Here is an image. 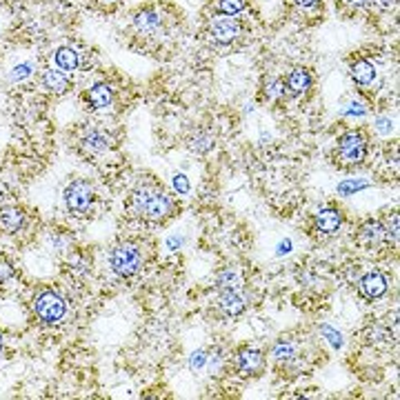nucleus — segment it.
Returning <instances> with one entry per match:
<instances>
[{"instance_id": "nucleus-31", "label": "nucleus", "mask_w": 400, "mask_h": 400, "mask_svg": "<svg viewBox=\"0 0 400 400\" xmlns=\"http://www.w3.org/2000/svg\"><path fill=\"white\" fill-rule=\"evenodd\" d=\"M316 3L318 0H291V5H296L298 9H312V7H316Z\"/></svg>"}, {"instance_id": "nucleus-21", "label": "nucleus", "mask_w": 400, "mask_h": 400, "mask_svg": "<svg viewBox=\"0 0 400 400\" xmlns=\"http://www.w3.org/2000/svg\"><path fill=\"white\" fill-rule=\"evenodd\" d=\"M218 287L221 289H240L243 287V276L234 267H227L218 273Z\"/></svg>"}, {"instance_id": "nucleus-4", "label": "nucleus", "mask_w": 400, "mask_h": 400, "mask_svg": "<svg viewBox=\"0 0 400 400\" xmlns=\"http://www.w3.org/2000/svg\"><path fill=\"white\" fill-rule=\"evenodd\" d=\"M33 312H36V316L40 318V323L58 325L67 314V303L61 294L45 289L36 296V301H33Z\"/></svg>"}, {"instance_id": "nucleus-20", "label": "nucleus", "mask_w": 400, "mask_h": 400, "mask_svg": "<svg viewBox=\"0 0 400 400\" xmlns=\"http://www.w3.org/2000/svg\"><path fill=\"white\" fill-rule=\"evenodd\" d=\"M78 54L72 47H61L56 51V67L65 74H74L78 70Z\"/></svg>"}, {"instance_id": "nucleus-34", "label": "nucleus", "mask_w": 400, "mask_h": 400, "mask_svg": "<svg viewBox=\"0 0 400 400\" xmlns=\"http://www.w3.org/2000/svg\"><path fill=\"white\" fill-rule=\"evenodd\" d=\"M345 3L353 9H362V7H367L369 5V0H345Z\"/></svg>"}, {"instance_id": "nucleus-37", "label": "nucleus", "mask_w": 400, "mask_h": 400, "mask_svg": "<svg viewBox=\"0 0 400 400\" xmlns=\"http://www.w3.org/2000/svg\"><path fill=\"white\" fill-rule=\"evenodd\" d=\"M3 198H7V191H5L3 185H0V200H3Z\"/></svg>"}, {"instance_id": "nucleus-26", "label": "nucleus", "mask_w": 400, "mask_h": 400, "mask_svg": "<svg viewBox=\"0 0 400 400\" xmlns=\"http://www.w3.org/2000/svg\"><path fill=\"white\" fill-rule=\"evenodd\" d=\"M367 187H369V182H365V180H345L338 185V193H342V196H351L353 191H360Z\"/></svg>"}, {"instance_id": "nucleus-14", "label": "nucleus", "mask_w": 400, "mask_h": 400, "mask_svg": "<svg viewBox=\"0 0 400 400\" xmlns=\"http://www.w3.org/2000/svg\"><path fill=\"white\" fill-rule=\"evenodd\" d=\"M87 102L91 105V109H107L113 102V89L107 83H96L87 91Z\"/></svg>"}, {"instance_id": "nucleus-3", "label": "nucleus", "mask_w": 400, "mask_h": 400, "mask_svg": "<svg viewBox=\"0 0 400 400\" xmlns=\"http://www.w3.org/2000/svg\"><path fill=\"white\" fill-rule=\"evenodd\" d=\"M367 156V141L360 131H347L338 138L336 145V158L342 167L360 165Z\"/></svg>"}, {"instance_id": "nucleus-24", "label": "nucleus", "mask_w": 400, "mask_h": 400, "mask_svg": "<svg viewBox=\"0 0 400 400\" xmlns=\"http://www.w3.org/2000/svg\"><path fill=\"white\" fill-rule=\"evenodd\" d=\"M285 96H287V89H285V80L273 78V80H269V83L265 85V98H267V100L278 102V100H282Z\"/></svg>"}, {"instance_id": "nucleus-28", "label": "nucleus", "mask_w": 400, "mask_h": 400, "mask_svg": "<svg viewBox=\"0 0 400 400\" xmlns=\"http://www.w3.org/2000/svg\"><path fill=\"white\" fill-rule=\"evenodd\" d=\"M174 189L180 193V196L189 193V180H187L185 174H176V176H174Z\"/></svg>"}, {"instance_id": "nucleus-35", "label": "nucleus", "mask_w": 400, "mask_h": 400, "mask_svg": "<svg viewBox=\"0 0 400 400\" xmlns=\"http://www.w3.org/2000/svg\"><path fill=\"white\" fill-rule=\"evenodd\" d=\"M287 251H291V243L289 240H285V243L278 245V254H287Z\"/></svg>"}, {"instance_id": "nucleus-38", "label": "nucleus", "mask_w": 400, "mask_h": 400, "mask_svg": "<svg viewBox=\"0 0 400 400\" xmlns=\"http://www.w3.org/2000/svg\"><path fill=\"white\" fill-rule=\"evenodd\" d=\"M0 351H3V334H0Z\"/></svg>"}, {"instance_id": "nucleus-15", "label": "nucleus", "mask_w": 400, "mask_h": 400, "mask_svg": "<svg viewBox=\"0 0 400 400\" xmlns=\"http://www.w3.org/2000/svg\"><path fill=\"white\" fill-rule=\"evenodd\" d=\"M25 227V211L20 207H3L0 209V230L7 234H18Z\"/></svg>"}, {"instance_id": "nucleus-32", "label": "nucleus", "mask_w": 400, "mask_h": 400, "mask_svg": "<svg viewBox=\"0 0 400 400\" xmlns=\"http://www.w3.org/2000/svg\"><path fill=\"white\" fill-rule=\"evenodd\" d=\"M207 360V356H205V351H198V353H193V358H191V367L196 369V367H200V365Z\"/></svg>"}, {"instance_id": "nucleus-27", "label": "nucleus", "mask_w": 400, "mask_h": 400, "mask_svg": "<svg viewBox=\"0 0 400 400\" xmlns=\"http://www.w3.org/2000/svg\"><path fill=\"white\" fill-rule=\"evenodd\" d=\"M320 331H323V336H327V340L331 342V347H336V349L342 347V342H345V340H342L340 331H336L334 327H329V325H323V327H320Z\"/></svg>"}, {"instance_id": "nucleus-19", "label": "nucleus", "mask_w": 400, "mask_h": 400, "mask_svg": "<svg viewBox=\"0 0 400 400\" xmlns=\"http://www.w3.org/2000/svg\"><path fill=\"white\" fill-rule=\"evenodd\" d=\"M271 356L276 362L287 365V362H291L296 356H298V345H296L291 338H278L276 345H273Z\"/></svg>"}, {"instance_id": "nucleus-18", "label": "nucleus", "mask_w": 400, "mask_h": 400, "mask_svg": "<svg viewBox=\"0 0 400 400\" xmlns=\"http://www.w3.org/2000/svg\"><path fill=\"white\" fill-rule=\"evenodd\" d=\"M349 74L353 78V83H358L362 87H367L371 85L374 80H376V67L369 63V61H353L351 67H349Z\"/></svg>"}, {"instance_id": "nucleus-30", "label": "nucleus", "mask_w": 400, "mask_h": 400, "mask_svg": "<svg viewBox=\"0 0 400 400\" xmlns=\"http://www.w3.org/2000/svg\"><path fill=\"white\" fill-rule=\"evenodd\" d=\"M11 276H14V267H11L7 260H0V285L7 282Z\"/></svg>"}, {"instance_id": "nucleus-9", "label": "nucleus", "mask_w": 400, "mask_h": 400, "mask_svg": "<svg viewBox=\"0 0 400 400\" xmlns=\"http://www.w3.org/2000/svg\"><path fill=\"white\" fill-rule=\"evenodd\" d=\"M265 367V353L254 347H243L236 353V369L243 376H256Z\"/></svg>"}, {"instance_id": "nucleus-23", "label": "nucleus", "mask_w": 400, "mask_h": 400, "mask_svg": "<svg viewBox=\"0 0 400 400\" xmlns=\"http://www.w3.org/2000/svg\"><path fill=\"white\" fill-rule=\"evenodd\" d=\"M247 7V0H216V9L225 16H238Z\"/></svg>"}, {"instance_id": "nucleus-5", "label": "nucleus", "mask_w": 400, "mask_h": 400, "mask_svg": "<svg viewBox=\"0 0 400 400\" xmlns=\"http://www.w3.org/2000/svg\"><path fill=\"white\" fill-rule=\"evenodd\" d=\"M94 187L89 185L87 180H72L70 185L65 189V205L67 209L72 214H78L83 216L91 209V205H94Z\"/></svg>"}, {"instance_id": "nucleus-8", "label": "nucleus", "mask_w": 400, "mask_h": 400, "mask_svg": "<svg viewBox=\"0 0 400 400\" xmlns=\"http://www.w3.org/2000/svg\"><path fill=\"white\" fill-rule=\"evenodd\" d=\"M387 287H390V282H387V276L378 269H371L367 271L365 276H360L358 280V289L360 294L365 296L367 301H378L387 294Z\"/></svg>"}, {"instance_id": "nucleus-36", "label": "nucleus", "mask_w": 400, "mask_h": 400, "mask_svg": "<svg viewBox=\"0 0 400 400\" xmlns=\"http://www.w3.org/2000/svg\"><path fill=\"white\" fill-rule=\"evenodd\" d=\"M176 245L180 247V238H171V240H169V249L176 251Z\"/></svg>"}, {"instance_id": "nucleus-29", "label": "nucleus", "mask_w": 400, "mask_h": 400, "mask_svg": "<svg viewBox=\"0 0 400 400\" xmlns=\"http://www.w3.org/2000/svg\"><path fill=\"white\" fill-rule=\"evenodd\" d=\"M385 234L390 236L394 243L398 240V214H394L392 218H387V225H385Z\"/></svg>"}, {"instance_id": "nucleus-11", "label": "nucleus", "mask_w": 400, "mask_h": 400, "mask_svg": "<svg viewBox=\"0 0 400 400\" xmlns=\"http://www.w3.org/2000/svg\"><path fill=\"white\" fill-rule=\"evenodd\" d=\"M342 221H345V216L338 207H325L316 214V230L325 236H331L342 227Z\"/></svg>"}, {"instance_id": "nucleus-22", "label": "nucleus", "mask_w": 400, "mask_h": 400, "mask_svg": "<svg viewBox=\"0 0 400 400\" xmlns=\"http://www.w3.org/2000/svg\"><path fill=\"white\" fill-rule=\"evenodd\" d=\"M211 147H214V136H211L209 131H198V134L189 141V150L196 152V154L209 152Z\"/></svg>"}, {"instance_id": "nucleus-1", "label": "nucleus", "mask_w": 400, "mask_h": 400, "mask_svg": "<svg viewBox=\"0 0 400 400\" xmlns=\"http://www.w3.org/2000/svg\"><path fill=\"white\" fill-rule=\"evenodd\" d=\"M131 211L150 223H163L174 211V202L163 189L154 185H141L131 196Z\"/></svg>"}, {"instance_id": "nucleus-33", "label": "nucleus", "mask_w": 400, "mask_h": 400, "mask_svg": "<svg viewBox=\"0 0 400 400\" xmlns=\"http://www.w3.org/2000/svg\"><path fill=\"white\" fill-rule=\"evenodd\" d=\"M394 3H396V0H369V5H376V7H381V9H392Z\"/></svg>"}, {"instance_id": "nucleus-7", "label": "nucleus", "mask_w": 400, "mask_h": 400, "mask_svg": "<svg viewBox=\"0 0 400 400\" xmlns=\"http://www.w3.org/2000/svg\"><path fill=\"white\" fill-rule=\"evenodd\" d=\"M240 33H243V25L236 16H225V14H216L209 20V36L221 42V45H230L234 42Z\"/></svg>"}, {"instance_id": "nucleus-13", "label": "nucleus", "mask_w": 400, "mask_h": 400, "mask_svg": "<svg viewBox=\"0 0 400 400\" xmlns=\"http://www.w3.org/2000/svg\"><path fill=\"white\" fill-rule=\"evenodd\" d=\"M221 310L227 316H238L247 310V298L240 289H223L221 294Z\"/></svg>"}, {"instance_id": "nucleus-10", "label": "nucleus", "mask_w": 400, "mask_h": 400, "mask_svg": "<svg viewBox=\"0 0 400 400\" xmlns=\"http://www.w3.org/2000/svg\"><path fill=\"white\" fill-rule=\"evenodd\" d=\"M385 225L381 221H365L358 230V243L365 247V249H376L385 243Z\"/></svg>"}, {"instance_id": "nucleus-6", "label": "nucleus", "mask_w": 400, "mask_h": 400, "mask_svg": "<svg viewBox=\"0 0 400 400\" xmlns=\"http://www.w3.org/2000/svg\"><path fill=\"white\" fill-rule=\"evenodd\" d=\"M134 29L141 36L158 38L165 31V16L158 7H143L134 14Z\"/></svg>"}, {"instance_id": "nucleus-2", "label": "nucleus", "mask_w": 400, "mask_h": 400, "mask_svg": "<svg viewBox=\"0 0 400 400\" xmlns=\"http://www.w3.org/2000/svg\"><path fill=\"white\" fill-rule=\"evenodd\" d=\"M109 265L116 276L129 278L143 269V254L134 243H122L118 247H113L111 256H109Z\"/></svg>"}, {"instance_id": "nucleus-16", "label": "nucleus", "mask_w": 400, "mask_h": 400, "mask_svg": "<svg viewBox=\"0 0 400 400\" xmlns=\"http://www.w3.org/2000/svg\"><path fill=\"white\" fill-rule=\"evenodd\" d=\"M111 145H113V138L105 131H89L83 138V150L89 154H102L111 150Z\"/></svg>"}, {"instance_id": "nucleus-12", "label": "nucleus", "mask_w": 400, "mask_h": 400, "mask_svg": "<svg viewBox=\"0 0 400 400\" xmlns=\"http://www.w3.org/2000/svg\"><path fill=\"white\" fill-rule=\"evenodd\" d=\"M312 87V74L303 70V67H296L289 72V76L285 78V89H287L289 96H303L307 94Z\"/></svg>"}, {"instance_id": "nucleus-17", "label": "nucleus", "mask_w": 400, "mask_h": 400, "mask_svg": "<svg viewBox=\"0 0 400 400\" xmlns=\"http://www.w3.org/2000/svg\"><path fill=\"white\" fill-rule=\"evenodd\" d=\"M42 85L45 89H49L51 94H67L72 87L70 78L65 76V72H54V70H45L42 72Z\"/></svg>"}, {"instance_id": "nucleus-25", "label": "nucleus", "mask_w": 400, "mask_h": 400, "mask_svg": "<svg viewBox=\"0 0 400 400\" xmlns=\"http://www.w3.org/2000/svg\"><path fill=\"white\" fill-rule=\"evenodd\" d=\"M67 267H70V271L76 273V276H85V273L89 271V267H91V260L85 254H74L70 258V262H67Z\"/></svg>"}]
</instances>
